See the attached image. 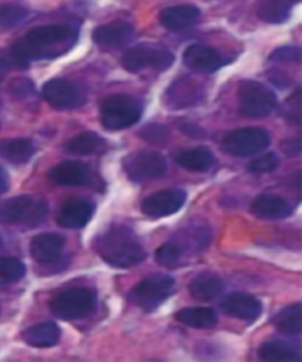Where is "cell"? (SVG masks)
<instances>
[{"mask_svg":"<svg viewBox=\"0 0 302 362\" xmlns=\"http://www.w3.org/2000/svg\"><path fill=\"white\" fill-rule=\"evenodd\" d=\"M23 340L35 348L54 347L61 339V328L54 322L37 323L24 330Z\"/></svg>","mask_w":302,"mask_h":362,"instance_id":"44dd1931","label":"cell"},{"mask_svg":"<svg viewBox=\"0 0 302 362\" xmlns=\"http://www.w3.org/2000/svg\"><path fill=\"white\" fill-rule=\"evenodd\" d=\"M269 144V135L265 130L245 128L228 134L222 141V150L233 157H250L266 150Z\"/></svg>","mask_w":302,"mask_h":362,"instance_id":"9c48e42d","label":"cell"},{"mask_svg":"<svg viewBox=\"0 0 302 362\" xmlns=\"http://www.w3.org/2000/svg\"><path fill=\"white\" fill-rule=\"evenodd\" d=\"M135 36V28L123 21L109 23L97 28L93 33V42L104 49H118L125 47Z\"/></svg>","mask_w":302,"mask_h":362,"instance_id":"e0dca14e","label":"cell"},{"mask_svg":"<svg viewBox=\"0 0 302 362\" xmlns=\"http://www.w3.org/2000/svg\"><path fill=\"white\" fill-rule=\"evenodd\" d=\"M180 167L192 173H206L215 164L214 153L207 148H196L178 153L176 157Z\"/></svg>","mask_w":302,"mask_h":362,"instance_id":"83f0119b","label":"cell"},{"mask_svg":"<svg viewBox=\"0 0 302 362\" xmlns=\"http://www.w3.org/2000/svg\"><path fill=\"white\" fill-rule=\"evenodd\" d=\"M8 188H10V176L5 169L0 167V195L8 192Z\"/></svg>","mask_w":302,"mask_h":362,"instance_id":"ab89813d","label":"cell"},{"mask_svg":"<svg viewBox=\"0 0 302 362\" xmlns=\"http://www.w3.org/2000/svg\"><path fill=\"white\" fill-rule=\"evenodd\" d=\"M175 281L168 275H151L136 284L129 293V301L144 312L151 313L174 293Z\"/></svg>","mask_w":302,"mask_h":362,"instance_id":"8992f818","label":"cell"},{"mask_svg":"<svg viewBox=\"0 0 302 362\" xmlns=\"http://www.w3.org/2000/svg\"><path fill=\"white\" fill-rule=\"evenodd\" d=\"M79 30L66 24L40 26L31 30L13 45L10 54L17 68L24 69L30 62L56 58L65 54L77 42Z\"/></svg>","mask_w":302,"mask_h":362,"instance_id":"6da1fadb","label":"cell"},{"mask_svg":"<svg viewBox=\"0 0 302 362\" xmlns=\"http://www.w3.org/2000/svg\"><path fill=\"white\" fill-rule=\"evenodd\" d=\"M224 314L242 321H255L262 313V303L252 295L231 293L221 302Z\"/></svg>","mask_w":302,"mask_h":362,"instance_id":"9a60e30c","label":"cell"},{"mask_svg":"<svg viewBox=\"0 0 302 362\" xmlns=\"http://www.w3.org/2000/svg\"><path fill=\"white\" fill-rule=\"evenodd\" d=\"M17 68L16 63L12 59L11 54H0V83L3 82L5 75L8 74L12 69Z\"/></svg>","mask_w":302,"mask_h":362,"instance_id":"f35d334b","label":"cell"},{"mask_svg":"<svg viewBox=\"0 0 302 362\" xmlns=\"http://www.w3.org/2000/svg\"><path fill=\"white\" fill-rule=\"evenodd\" d=\"M107 142L96 132H82L70 139L65 149L76 156H93L105 151Z\"/></svg>","mask_w":302,"mask_h":362,"instance_id":"d4e9b609","label":"cell"},{"mask_svg":"<svg viewBox=\"0 0 302 362\" xmlns=\"http://www.w3.org/2000/svg\"><path fill=\"white\" fill-rule=\"evenodd\" d=\"M301 303L287 305L273 316L272 323L279 333L284 337H296L301 334Z\"/></svg>","mask_w":302,"mask_h":362,"instance_id":"cb8c5ba5","label":"cell"},{"mask_svg":"<svg viewBox=\"0 0 302 362\" xmlns=\"http://www.w3.org/2000/svg\"><path fill=\"white\" fill-rule=\"evenodd\" d=\"M8 90L15 98L24 100L35 93V86L30 79L16 78L12 79L11 83L8 84Z\"/></svg>","mask_w":302,"mask_h":362,"instance_id":"d590c367","label":"cell"},{"mask_svg":"<svg viewBox=\"0 0 302 362\" xmlns=\"http://www.w3.org/2000/svg\"><path fill=\"white\" fill-rule=\"evenodd\" d=\"M33 155H35V146L33 141L30 139H6L0 142V157L11 163H28Z\"/></svg>","mask_w":302,"mask_h":362,"instance_id":"4316f807","label":"cell"},{"mask_svg":"<svg viewBox=\"0 0 302 362\" xmlns=\"http://www.w3.org/2000/svg\"><path fill=\"white\" fill-rule=\"evenodd\" d=\"M44 100L56 110H72L86 103V93L77 84L64 78L50 79L43 86Z\"/></svg>","mask_w":302,"mask_h":362,"instance_id":"8fae6325","label":"cell"},{"mask_svg":"<svg viewBox=\"0 0 302 362\" xmlns=\"http://www.w3.org/2000/svg\"><path fill=\"white\" fill-rule=\"evenodd\" d=\"M0 107H1V100H0Z\"/></svg>","mask_w":302,"mask_h":362,"instance_id":"b9f144b4","label":"cell"},{"mask_svg":"<svg viewBox=\"0 0 302 362\" xmlns=\"http://www.w3.org/2000/svg\"><path fill=\"white\" fill-rule=\"evenodd\" d=\"M281 149L284 150V153L287 156L295 157L298 156L301 153V143L300 139H289V141H284L281 144Z\"/></svg>","mask_w":302,"mask_h":362,"instance_id":"74e56055","label":"cell"},{"mask_svg":"<svg viewBox=\"0 0 302 362\" xmlns=\"http://www.w3.org/2000/svg\"><path fill=\"white\" fill-rule=\"evenodd\" d=\"M96 291L90 288H71L51 301V312L65 321L86 319L96 310Z\"/></svg>","mask_w":302,"mask_h":362,"instance_id":"277c9868","label":"cell"},{"mask_svg":"<svg viewBox=\"0 0 302 362\" xmlns=\"http://www.w3.org/2000/svg\"><path fill=\"white\" fill-rule=\"evenodd\" d=\"M259 358L268 362L301 361V351L284 341H267L259 348Z\"/></svg>","mask_w":302,"mask_h":362,"instance_id":"7402d4cb","label":"cell"},{"mask_svg":"<svg viewBox=\"0 0 302 362\" xmlns=\"http://www.w3.org/2000/svg\"><path fill=\"white\" fill-rule=\"evenodd\" d=\"M256 13L263 22L282 24L289 18L291 6L284 0H257Z\"/></svg>","mask_w":302,"mask_h":362,"instance_id":"f1b7e54d","label":"cell"},{"mask_svg":"<svg viewBox=\"0 0 302 362\" xmlns=\"http://www.w3.org/2000/svg\"><path fill=\"white\" fill-rule=\"evenodd\" d=\"M279 164H280V158L277 157V153H265L262 156H259L250 162L249 170L254 174H268L277 170Z\"/></svg>","mask_w":302,"mask_h":362,"instance_id":"836d02e7","label":"cell"},{"mask_svg":"<svg viewBox=\"0 0 302 362\" xmlns=\"http://www.w3.org/2000/svg\"><path fill=\"white\" fill-rule=\"evenodd\" d=\"M3 245V240H1V236H0V247Z\"/></svg>","mask_w":302,"mask_h":362,"instance_id":"60d3db41","label":"cell"},{"mask_svg":"<svg viewBox=\"0 0 302 362\" xmlns=\"http://www.w3.org/2000/svg\"><path fill=\"white\" fill-rule=\"evenodd\" d=\"M189 293L192 298L201 302L211 301L220 296L223 284L220 277L211 274H201L192 279L188 286Z\"/></svg>","mask_w":302,"mask_h":362,"instance_id":"484cf974","label":"cell"},{"mask_svg":"<svg viewBox=\"0 0 302 362\" xmlns=\"http://www.w3.org/2000/svg\"><path fill=\"white\" fill-rule=\"evenodd\" d=\"M182 254H183V248L178 245V242H168L157 249L155 252V259L160 266L173 268L180 262Z\"/></svg>","mask_w":302,"mask_h":362,"instance_id":"1f68e13d","label":"cell"},{"mask_svg":"<svg viewBox=\"0 0 302 362\" xmlns=\"http://www.w3.org/2000/svg\"><path fill=\"white\" fill-rule=\"evenodd\" d=\"M100 257L116 268H130L146 259V252L139 238L129 228L114 226L95 241Z\"/></svg>","mask_w":302,"mask_h":362,"instance_id":"7a4b0ae2","label":"cell"},{"mask_svg":"<svg viewBox=\"0 0 302 362\" xmlns=\"http://www.w3.org/2000/svg\"><path fill=\"white\" fill-rule=\"evenodd\" d=\"M201 88L192 79H178L174 86L169 89L171 102L178 107H190L192 104L199 102L201 97Z\"/></svg>","mask_w":302,"mask_h":362,"instance_id":"f546056e","label":"cell"},{"mask_svg":"<svg viewBox=\"0 0 302 362\" xmlns=\"http://www.w3.org/2000/svg\"><path fill=\"white\" fill-rule=\"evenodd\" d=\"M277 107L275 93L262 83L247 81L238 90L240 114L248 118H266Z\"/></svg>","mask_w":302,"mask_h":362,"instance_id":"52a82bcc","label":"cell"},{"mask_svg":"<svg viewBox=\"0 0 302 362\" xmlns=\"http://www.w3.org/2000/svg\"><path fill=\"white\" fill-rule=\"evenodd\" d=\"M201 12L192 5H178L168 8L160 15V23L169 31H183L192 28L199 21Z\"/></svg>","mask_w":302,"mask_h":362,"instance_id":"ffe728a7","label":"cell"},{"mask_svg":"<svg viewBox=\"0 0 302 362\" xmlns=\"http://www.w3.org/2000/svg\"><path fill=\"white\" fill-rule=\"evenodd\" d=\"M26 268L15 257H0V286L15 284L25 276Z\"/></svg>","mask_w":302,"mask_h":362,"instance_id":"4dcf8cb0","label":"cell"},{"mask_svg":"<svg viewBox=\"0 0 302 362\" xmlns=\"http://www.w3.org/2000/svg\"><path fill=\"white\" fill-rule=\"evenodd\" d=\"M29 11L17 5H0V26L8 29L22 24Z\"/></svg>","mask_w":302,"mask_h":362,"instance_id":"d6a6232c","label":"cell"},{"mask_svg":"<svg viewBox=\"0 0 302 362\" xmlns=\"http://www.w3.org/2000/svg\"><path fill=\"white\" fill-rule=\"evenodd\" d=\"M183 62L185 66L202 74H213L227 64V61L219 51L201 44H194L187 47L183 54Z\"/></svg>","mask_w":302,"mask_h":362,"instance_id":"5bb4252c","label":"cell"},{"mask_svg":"<svg viewBox=\"0 0 302 362\" xmlns=\"http://www.w3.org/2000/svg\"><path fill=\"white\" fill-rule=\"evenodd\" d=\"M174 62L175 56L171 52L151 45L132 47L122 57L123 68L132 74L146 70L165 71L174 64Z\"/></svg>","mask_w":302,"mask_h":362,"instance_id":"ba28073f","label":"cell"},{"mask_svg":"<svg viewBox=\"0 0 302 362\" xmlns=\"http://www.w3.org/2000/svg\"><path fill=\"white\" fill-rule=\"evenodd\" d=\"M291 211L289 203L277 195L257 196L250 206V213L260 220H284Z\"/></svg>","mask_w":302,"mask_h":362,"instance_id":"d6986e66","label":"cell"},{"mask_svg":"<svg viewBox=\"0 0 302 362\" xmlns=\"http://www.w3.org/2000/svg\"><path fill=\"white\" fill-rule=\"evenodd\" d=\"M270 61L277 63H300L301 49L293 47H279L270 54Z\"/></svg>","mask_w":302,"mask_h":362,"instance_id":"e575fe53","label":"cell"},{"mask_svg":"<svg viewBox=\"0 0 302 362\" xmlns=\"http://www.w3.org/2000/svg\"><path fill=\"white\" fill-rule=\"evenodd\" d=\"M49 214L47 203L33 196H17L0 208V221L8 224L37 227L43 223Z\"/></svg>","mask_w":302,"mask_h":362,"instance_id":"5b68a950","label":"cell"},{"mask_svg":"<svg viewBox=\"0 0 302 362\" xmlns=\"http://www.w3.org/2000/svg\"><path fill=\"white\" fill-rule=\"evenodd\" d=\"M49 177L54 185L63 187H90L93 175L88 164L77 160H64L51 169Z\"/></svg>","mask_w":302,"mask_h":362,"instance_id":"4fadbf2b","label":"cell"},{"mask_svg":"<svg viewBox=\"0 0 302 362\" xmlns=\"http://www.w3.org/2000/svg\"><path fill=\"white\" fill-rule=\"evenodd\" d=\"M175 319L182 325L195 329H211L219 323L216 313L208 307L181 309L175 314Z\"/></svg>","mask_w":302,"mask_h":362,"instance_id":"603a6c76","label":"cell"},{"mask_svg":"<svg viewBox=\"0 0 302 362\" xmlns=\"http://www.w3.org/2000/svg\"><path fill=\"white\" fill-rule=\"evenodd\" d=\"M167 160L151 151L132 153L123 160V170L130 181L144 182L160 178L167 173Z\"/></svg>","mask_w":302,"mask_h":362,"instance_id":"30bf717a","label":"cell"},{"mask_svg":"<svg viewBox=\"0 0 302 362\" xmlns=\"http://www.w3.org/2000/svg\"><path fill=\"white\" fill-rule=\"evenodd\" d=\"M93 211L95 206L88 199H71L59 210L57 223L68 229H82L89 223Z\"/></svg>","mask_w":302,"mask_h":362,"instance_id":"ac0fdd59","label":"cell"},{"mask_svg":"<svg viewBox=\"0 0 302 362\" xmlns=\"http://www.w3.org/2000/svg\"><path fill=\"white\" fill-rule=\"evenodd\" d=\"M65 238L54 233L37 235L30 243L33 259L40 264H54L61 259L64 250Z\"/></svg>","mask_w":302,"mask_h":362,"instance_id":"2e32d148","label":"cell"},{"mask_svg":"<svg viewBox=\"0 0 302 362\" xmlns=\"http://www.w3.org/2000/svg\"><path fill=\"white\" fill-rule=\"evenodd\" d=\"M187 194L180 189H165L148 196L141 204L144 215L162 218L178 213L185 206Z\"/></svg>","mask_w":302,"mask_h":362,"instance_id":"7c38bea8","label":"cell"},{"mask_svg":"<svg viewBox=\"0 0 302 362\" xmlns=\"http://www.w3.org/2000/svg\"><path fill=\"white\" fill-rule=\"evenodd\" d=\"M168 132L163 127L149 125L142 130L143 139L153 144H162L167 141Z\"/></svg>","mask_w":302,"mask_h":362,"instance_id":"8d00e7d4","label":"cell"},{"mask_svg":"<svg viewBox=\"0 0 302 362\" xmlns=\"http://www.w3.org/2000/svg\"><path fill=\"white\" fill-rule=\"evenodd\" d=\"M100 122L111 132L124 130L136 124L142 116V105L135 97L125 93L110 95L100 104Z\"/></svg>","mask_w":302,"mask_h":362,"instance_id":"3957f363","label":"cell"}]
</instances>
